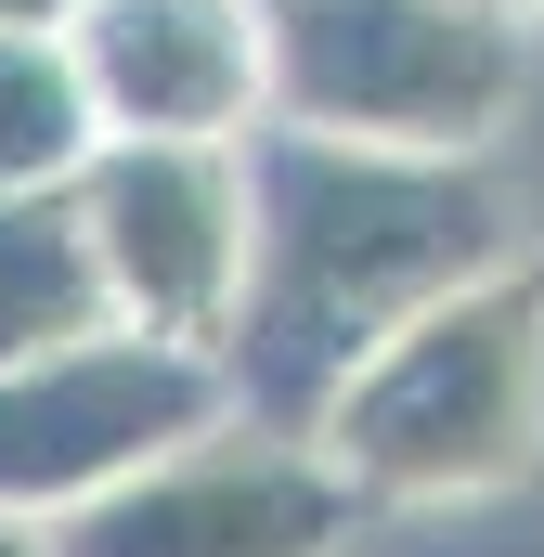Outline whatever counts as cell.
Listing matches in <instances>:
<instances>
[{"mask_svg":"<svg viewBox=\"0 0 544 557\" xmlns=\"http://www.w3.org/2000/svg\"><path fill=\"white\" fill-rule=\"evenodd\" d=\"M247 298L221 324V376L247 416L311 428L324 389L415 324L428 298L493 273L519 247V195L493 169V143H363V131H247Z\"/></svg>","mask_w":544,"mask_h":557,"instance_id":"1","label":"cell"},{"mask_svg":"<svg viewBox=\"0 0 544 557\" xmlns=\"http://www.w3.org/2000/svg\"><path fill=\"white\" fill-rule=\"evenodd\" d=\"M311 441L337 454V480L376 506H493L544 467V260L506 247L493 273L428 298L390 324L337 389Z\"/></svg>","mask_w":544,"mask_h":557,"instance_id":"2","label":"cell"},{"mask_svg":"<svg viewBox=\"0 0 544 557\" xmlns=\"http://www.w3.org/2000/svg\"><path fill=\"white\" fill-rule=\"evenodd\" d=\"M247 13L285 131L493 143L532 78V26L506 0H247Z\"/></svg>","mask_w":544,"mask_h":557,"instance_id":"3","label":"cell"},{"mask_svg":"<svg viewBox=\"0 0 544 557\" xmlns=\"http://www.w3.org/2000/svg\"><path fill=\"white\" fill-rule=\"evenodd\" d=\"M208 416H234V376L208 337H156L131 311L0 363V519L39 532L65 506H91L104 480H131L143 454L195 441Z\"/></svg>","mask_w":544,"mask_h":557,"instance_id":"4","label":"cell"},{"mask_svg":"<svg viewBox=\"0 0 544 557\" xmlns=\"http://www.w3.org/2000/svg\"><path fill=\"white\" fill-rule=\"evenodd\" d=\"M363 532V493L337 454L285 416H208L195 441L143 454L91 506L39 519V557H337Z\"/></svg>","mask_w":544,"mask_h":557,"instance_id":"5","label":"cell"},{"mask_svg":"<svg viewBox=\"0 0 544 557\" xmlns=\"http://www.w3.org/2000/svg\"><path fill=\"white\" fill-rule=\"evenodd\" d=\"M65 195H78L91 260H104V298H118L131 324H156V337H208V350H221V324H234V298H247V221H260L247 143L104 131Z\"/></svg>","mask_w":544,"mask_h":557,"instance_id":"6","label":"cell"},{"mask_svg":"<svg viewBox=\"0 0 544 557\" xmlns=\"http://www.w3.org/2000/svg\"><path fill=\"white\" fill-rule=\"evenodd\" d=\"M78 65L104 131H195V143H247L272 117L260 91V13L247 0H78Z\"/></svg>","mask_w":544,"mask_h":557,"instance_id":"7","label":"cell"},{"mask_svg":"<svg viewBox=\"0 0 544 557\" xmlns=\"http://www.w3.org/2000/svg\"><path fill=\"white\" fill-rule=\"evenodd\" d=\"M104 143V104H91V65L65 26H0V195H52L78 182Z\"/></svg>","mask_w":544,"mask_h":557,"instance_id":"8","label":"cell"},{"mask_svg":"<svg viewBox=\"0 0 544 557\" xmlns=\"http://www.w3.org/2000/svg\"><path fill=\"white\" fill-rule=\"evenodd\" d=\"M104 311H118V298H104V260H91V234H78V195H65V182H52V195H0V363L78 337V324H104Z\"/></svg>","mask_w":544,"mask_h":557,"instance_id":"9","label":"cell"},{"mask_svg":"<svg viewBox=\"0 0 544 557\" xmlns=\"http://www.w3.org/2000/svg\"><path fill=\"white\" fill-rule=\"evenodd\" d=\"M0 26H78V0H0Z\"/></svg>","mask_w":544,"mask_h":557,"instance_id":"10","label":"cell"},{"mask_svg":"<svg viewBox=\"0 0 544 557\" xmlns=\"http://www.w3.org/2000/svg\"><path fill=\"white\" fill-rule=\"evenodd\" d=\"M506 13H519V26H544V0H506Z\"/></svg>","mask_w":544,"mask_h":557,"instance_id":"11","label":"cell"}]
</instances>
